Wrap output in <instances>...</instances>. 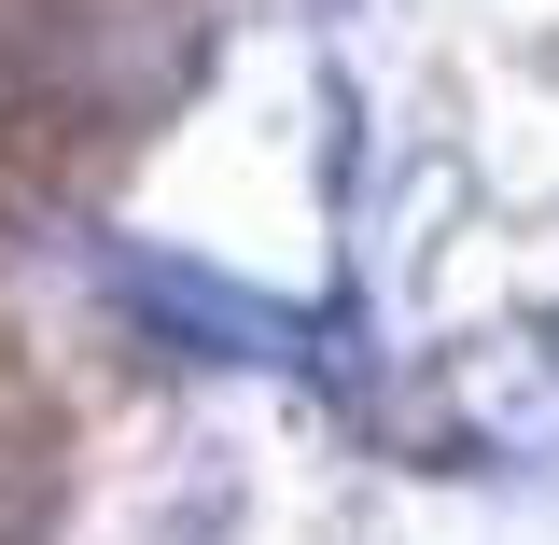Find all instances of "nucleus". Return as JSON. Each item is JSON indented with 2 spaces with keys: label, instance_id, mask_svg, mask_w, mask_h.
Returning a JSON list of instances; mask_svg holds the SVG:
<instances>
[{
  "label": "nucleus",
  "instance_id": "2",
  "mask_svg": "<svg viewBox=\"0 0 559 545\" xmlns=\"http://www.w3.org/2000/svg\"><path fill=\"white\" fill-rule=\"evenodd\" d=\"M70 476H57V434L43 419H0V545H57Z\"/></svg>",
  "mask_w": 559,
  "mask_h": 545
},
{
  "label": "nucleus",
  "instance_id": "1",
  "mask_svg": "<svg viewBox=\"0 0 559 545\" xmlns=\"http://www.w3.org/2000/svg\"><path fill=\"white\" fill-rule=\"evenodd\" d=\"M84 266L112 280V308H127V322H154L168 349H210V364H322V378H349V308L294 322V308H266V294H252V280L197 266V252H140V238H98Z\"/></svg>",
  "mask_w": 559,
  "mask_h": 545
}]
</instances>
